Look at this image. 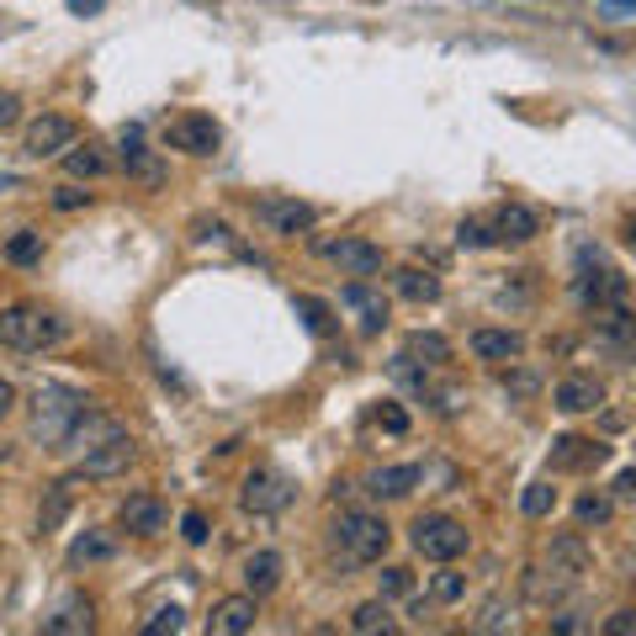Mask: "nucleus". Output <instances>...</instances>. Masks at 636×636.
Instances as JSON below:
<instances>
[{
    "label": "nucleus",
    "instance_id": "44",
    "mask_svg": "<svg viewBox=\"0 0 636 636\" xmlns=\"http://www.w3.org/2000/svg\"><path fill=\"white\" fill-rule=\"evenodd\" d=\"M181 536H186L192 547H201V541H207V515H201V510H186V515H181Z\"/></svg>",
    "mask_w": 636,
    "mask_h": 636
},
{
    "label": "nucleus",
    "instance_id": "21",
    "mask_svg": "<svg viewBox=\"0 0 636 636\" xmlns=\"http://www.w3.org/2000/svg\"><path fill=\"white\" fill-rule=\"evenodd\" d=\"M425 482V467L419 462H403V467H377V473H366V493H377V499H403V493H414Z\"/></svg>",
    "mask_w": 636,
    "mask_h": 636
},
{
    "label": "nucleus",
    "instance_id": "12",
    "mask_svg": "<svg viewBox=\"0 0 636 636\" xmlns=\"http://www.w3.org/2000/svg\"><path fill=\"white\" fill-rule=\"evenodd\" d=\"M323 255L345 271V277H377L382 271V249L371 244V238H360V234H351V238H334V244H323Z\"/></svg>",
    "mask_w": 636,
    "mask_h": 636
},
{
    "label": "nucleus",
    "instance_id": "24",
    "mask_svg": "<svg viewBox=\"0 0 636 636\" xmlns=\"http://www.w3.org/2000/svg\"><path fill=\"white\" fill-rule=\"evenodd\" d=\"M85 482V477H59V482H48V493H42V510H38V530L48 536V530H59L64 525V515H70V504H75V488Z\"/></svg>",
    "mask_w": 636,
    "mask_h": 636
},
{
    "label": "nucleus",
    "instance_id": "52",
    "mask_svg": "<svg viewBox=\"0 0 636 636\" xmlns=\"http://www.w3.org/2000/svg\"><path fill=\"white\" fill-rule=\"evenodd\" d=\"M0 456H5V445H0Z\"/></svg>",
    "mask_w": 636,
    "mask_h": 636
},
{
    "label": "nucleus",
    "instance_id": "15",
    "mask_svg": "<svg viewBox=\"0 0 636 636\" xmlns=\"http://www.w3.org/2000/svg\"><path fill=\"white\" fill-rule=\"evenodd\" d=\"M604 456H610V445H599V440H584V436L552 440V473H589Z\"/></svg>",
    "mask_w": 636,
    "mask_h": 636
},
{
    "label": "nucleus",
    "instance_id": "2",
    "mask_svg": "<svg viewBox=\"0 0 636 636\" xmlns=\"http://www.w3.org/2000/svg\"><path fill=\"white\" fill-rule=\"evenodd\" d=\"M90 408V397L70 388V382H42L38 393H33V440H42L48 451H59L64 436H70V425H75L80 414Z\"/></svg>",
    "mask_w": 636,
    "mask_h": 636
},
{
    "label": "nucleus",
    "instance_id": "9",
    "mask_svg": "<svg viewBox=\"0 0 636 636\" xmlns=\"http://www.w3.org/2000/svg\"><path fill=\"white\" fill-rule=\"evenodd\" d=\"M80 138V127L75 118H59V112H42L33 127H27V138H22V149L33 159H53V155H64L70 144Z\"/></svg>",
    "mask_w": 636,
    "mask_h": 636
},
{
    "label": "nucleus",
    "instance_id": "6",
    "mask_svg": "<svg viewBox=\"0 0 636 636\" xmlns=\"http://www.w3.org/2000/svg\"><path fill=\"white\" fill-rule=\"evenodd\" d=\"M292 499H297V482L286 473H277V467H255V473L244 477V493H238V504L249 515H281Z\"/></svg>",
    "mask_w": 636,
    "mask_h": 636
},
{
    "label": "nucleus",
    "instance_id": "16",
    "mask_svg": "<svg viewBox=\"0 0 636 636\" xmlns=\"http://www.w3.org/2000/svg\"><path fill=\"white\" fill-rule=\"evenodd\" d=\"M122 430H127L122 419H112V414H96V408H85L75 425H70V436H64V445H59V451H80V456H85V451H96L101 440L122 436Z\"/></svg>",
    "mask_w": 636,
    "mask_h": 636
},
{
    "label": "nucleus",
    "instance_id": "18",
    "mask_svg": "<svg viewBox=\"0 0 636 636\" xmlns=\"http://www.w3.org/2000/svg\"><path fill=\"white\" fill-rule=\"evenodd\" d=\"M118 519H122V530H133V536H159L170 515H164V504H159L155 493H127Z\"/></svg>",
    "mask_w": 636,
    "mask_h": 636
},
{
    "label": "nucleus",
    "instance_id": "8",
    "mask_svg": "<svg viewBox=\"0 0 636 636\" xmlns=\"http://www.w3.org/2000/svg\"><path fill=\"white\" fill-rule=\"evenodd\" d=\"M255 218L271 229V234H281V238H297V234H308L314 229V207L308 201H297V197H260L255 201Z\"/></svg>",
    "mask_w": 636,
    "mask_h": 636
},
{
    "label": "nucleus",
    "instance_id": "43",
    "mask_svg": "<svg viewBox=\"0 0 636 636\" xmlns=\"http://www.w3.org/2000/svg\"><path fill=\"white\" fill-rule=\"evenodd\" d=\"M53 207H59V212H80V207H90V192H80V186H59V192H53Z\"/></svg>",
    "mask_w": 636,
    "mask_h": 636
},
{
    "label": "nucleus",
    "instance_id": "11",
    "mask_svg": "<svg viewBox=\"0 0 636 636\" xmlns=\"http://www.w3.org/2000/svg\"><path fill=\"white\" fill-rule=\"evenodd\" d=\"M255 621H260V599L244 589V595H229V599H218V604H212L207 632L212 636H244V632H255Z\"/></svg>",
    "mask_w": 636,
    "mask_h": 636
},
{
    "label": "nucleus",
    "instance_id": "27",
    "mask_svg": "<svg viewBox=\"0 0 636 636\" xmlns=\"http://www.w3.org/2000/svg\"><path fill=\"white\" fill-rule=\"evenodd\" d=\"M403 351L419 360V366H445V360H451V340H445V334H436V329H414Z\"/></svg>",
    "mask_w": 636,
    "mask_h": 636
},
{
    "label": "nucleus",
    "instance_id": "13",
    "mask_svg": "<svg viewBox=\"0 0 636 636\" xmlns=\"http://www.w3.org/2000/svg\"><path fill=\"white\" fill-rule=\"evenodd\" d=\"M118 164H122V175H127V181H138V186H164V159H159L155 149H144V138H138L133 127L122 133Z\"/></svg>",
    "mask_w": 636,
    "mask_h": 636
},
{
    "label": "nucleus",
    "instance_id": "42",
    "mask_svg": "<svg viewBox=\"0 0 636 636\" xmlns=\"http://www.w3.org/2000/svg\"><path fill=\"white\" fill-rule=\"evenodd\" d=\"M504 626H510V615H504V599H493V604H488V610H482V615L473 621V632H504Z\"/></svg>",
    "mask_w": 636,
    "mask_h": 636
},
{
    "label": "nucleus",
    "instance_id": "10",
    "mask_svg": "<svg viewBox=\"0 0 636 636\" xmlns=\"http://www.w3.org/2000/svg\"><path fill=\"white\" fill-rule=\"evenodd\" d=\"M133 462H138V445H133V436L122 430V436L101 440L96 451H85V456H80V477H122Z\"/></svg>",
    "mask_w": 636,
    "mask_h": 636
},
{
    "label": "nucleus",
    "instance_id": "7",
    "mask_svg": "<svg viewBox=\"0 0 636 636\" xmlns=\"http://www.w3.org/2000/svg\"><path fill=\"white\" fill-rule=\"evenodd\" d=\"M218 144H223V127L207 112H186L164 127V149H181V155H218Z\"/></svg>",
    "mask_w": 636,
    "mask_h": 636
},
{
    "label": "nucleus",
    "instance_id": "4",
    "mask_svg": "<svg viewBox=\"0 0 636 636\" xmlns=\"http://www.w3.org/2000/svg\"><path fill=\"white\" fill-rule=\"evenodd\" d=\"M632 297V281L621 277V266H610L599 249H578V303L589 314H604V308H626Z\"/></svg>",
    "mask_w": 636,
    "mask_h": 636
},
{
    "label": "nucleus",
    "instance_id": "35",
    "mask_svg": "<svg viewBox=\"0 0 636 636\" xmlns=\"http://www.w3.org/2000/svg\"><path fill=\"white\" fill-rule=\"evenodd\" d=\"M456 244H462V249H488V244H499V238H493V229H488V223L462 218V223H456Z\"/></svg>",
    "mask_w": 636,
    "mask_h": 636
},
{
    "label": "nucleus",
    "instance_id": "22",
    "mask_svg": "<svg viewBox=\"0 0 636 636\" xmlns=\"http://www.w3.org/2000/svg\"><path fill=\"white\" fill-rule=\"evenodd\" d=\"M96 626V610H90V599H80V595H70L53 615H42V632L48 636H85Z\"/></svg>",
    "mask_w": 636,
    "mask_h": 636
},
{
    "label": "nucleus",
    "instance_id": "46",
    "mask_svg": "<svg viewBox=\"0 0 636 636\" xmlns=\"http://www.w3.org/2000/svg\"><path fill=\"white\" fill-rule=\"evenodd\" d=\"M16 118H22V96L16 90H0V127H11Z\"/></svg>",
    "mask_w": 636,
    "mask_h": 636
},
{
    "label": "nucleus",
    "instance_id": "1",
    "mask_svg": "<svg viewBox=\"0 0 636 636\" xmlns=\"http://www.w3.org/2000/svg\"><path fill=\"white\" fill-rule=\"evenodd\" d=\"M64 340H70V323L53 314V308H38V303L0 308V345L16 351V356H42V351H53Z\"/></svg>",
    "mask_w": 636,
    "mask_h": 636
},
{
    "label": "nucleus",
    "instance_id": "5",
    "mask_svg": "<svg viewBox=\"0 0 636 636\" xmlns=\"http://www.w3.org/2000/svg\"><path fill=\"white\" fill-rule=\"evenodd\" d=\"M408 541H414V552L430 556V562H456L473 547V530L451 515H419L408 525Z\"/></svg>",
    "mask_w": 636,
    "mask_h": 636
},
{
    "label": "nucleus",
    "instance_id": "31",
    "mask_svg": "<svg viewBox=\"0 0 636 636\" xmlns=\"http://www.w3.org/2000/svg\"><path fill=\"white\" fill-rule=\"evenodd\" d=\"M556 510V488L552 482H530L525 493H519V515L525 519H547Z\"/></svg>",
    "mask_w": 636,
    "mask_h": 636
},
{
    "label": "nucleus",
    "instance_id": "39",
    "mask_svg": "<svg viewBox=\"0 0 636 636\" xmlns=\"http://www.w3.org/2000/svg\"><path fill=\"white\" fill-rule=\"evenodd\" d=\"M604 636H636V610L626 604V610H615V615H604V626H599Z\"/></svg>",
    "mask_w": 636,
    "mask_h": 636
},
{
    "label": "nucleus",
    "instance_id": "41",
    "mask_svg": "<svg viewBox=\"0 0 636 636\" xmlns=\"http://www.w3.org/2000/svg\"><path fill=\"white\" fill-rule=\"evenodd\" d=\"M610 499H615V504H632V510H636V467L615 473V482H610Z\"/></svg>",
    "mask_w": 636,
    "mask_h": 636
},
{
    "label": "nucleus",
    "instance_id": "26",
    "mask_svg": "<svg viewBox=\"0 0 636 636\" xmlns=\"http://www.w3.org/2000/svg\"><path fill=\"white\" fill-rule=\"evenodd\" d=\"M351 632H360V636H393L397 632V621H393V610H388V599L377 595V599H366V604H356L351 610Z\"/></svg>",
    "mask_w": 636,
    "mask_h": 636
},
{
    "label": "nucleus",
    "instance_id": "33",
    "mask_svg": "<svg viewBox=\"0 0 636 636\" xmlns=\"http://www.w3.org/2000/svg\"><path fill=\"white\" fill-rule=\"evenodd\" d=\"M5 260H11V266H33V260H42V234L22 229V234L5 244Z\"/></svg>",
    "mask_w": 636,
    "mask_h": 636
},
{
    "label": "nucleus",
    "instance_id": "20",
    "mask_svg": "<svg viewBox=\"0 0 636 636\" xmlns=\"http://www.w3.org/2000/svg\"><path fill=\"white\" fill-rule=\"evenodd\" d=\"M340 303L360 314V334H377V329L388 323V297H382L371 281H351V286L340 292Z\"/></svg>",
    "mask_w": 636,
    "mask_h": 636
},
{
    "label": "nucleus",
    "instance_id": "34",
    "mask_svg": "<svg viewBox=\"0 0 636 636\" xmlns=\"http://www.w3.org/2000/svg\"><path fill=\"white\" fill-rule=\"evenodd\" d=\"M462 595H467V578H462V573H451V567H445V573L430 578V599H436V604H456Z\"/></svg>",
    "mask_w": 636,
    "mask_h": 636
},
{
    "label": "nucleus",
    "instance_id": "45",
    "mask_svg": "<svg viewBox=\"0 0 636 636\" xmlns=\"http://www.w3.org/2000/svg\"><path fill=\"white\" fill-rule=\"evenodd\" d=\"M552 632H589V621H584V610H562L552 615Z\"/></svg>",
    "mask_w": 636,
    "mask_h": 636
},
{
    "label": "nucleus",
    "instance_id": "48",
    "mask_svg": "<svg viewBox=\"0 0 636 636\" xmlns=\"http://www.w3.org/2000/svg\"><path fill=\"white\" fill-rule=\"evenodd\" d=\"M11 403H16V388H11V382H5V377H0V419H5V414H11Z\"/></svg>",
    "mask_w": 636,
    "mask_h": 636
},
{
    "label": "nucleus",
    "instance_id": "51",
    "mask_svg": "<svg viewBox=\"0 0 636 636\" xmlns=\"http://www.w3.org/2000/svg\"><path fill=\"white\" fill-rule=\"evenodd\" d=\"M610 5H626V11H636V0H610Z\"/></svg>",
    "mask_w": 636,
    "mask_h": 636
},
{
    "label": "nucleus",
    "instance_id": "19",
    "mask_svg": "<svg viewBox=\"0 0 636 636\" xmlns=\"http://www.w3.org/2000/svg\"><path fill=\"white\" fill-rule=\"evenodd\" d=\"M488 229H493L499 244H525V238L541 234V218H536L525 201H504V207L493 212V223H488Z\"/></svg>",
    "mask_w": 636,
    "mask_h": 636
},
{
    "label": "nucleus",
    "instance_id": "28",
    "mask_svg": "<svg viewBox=\"0 0 636 636\" xmlns=\"http://www.w3.org/2000/svg\"><path fill=\"white\" fill-rule=\"evenodd\" d=\"M393 286H397V297H408V303H436L440 297V281L430 271H419V266H403L393 277Z\"/></svg>",
    "mask_w": 636,
    "mask_h": 636
},
{
    "label": "nucleus",
    "instance_id": "50",
    "mask_svg": "<svg viewBox=\"0 0 636 636\" xmlns=\"http://www.w3.org/2000/svg\"><path fill=\"white\" fill-rule=\"evenodd\" d=\"M626 244L636 249V218H626Z\"/></svg>",
    "mask_w": 636,
    "mask_h": 636
},
{
    "label": "nucleus",
    "instance_id": "25",
    "mask_svg": "<svg viewBox=\"0 0 636 636\" xmlns=\"http://www.w3.org/2000/svg\"><path fill=\"white\" fill-rule=\"evenodd\" d=\"M525 351V340H519L515 329H477L473 334V356L477 360H515Z\"/></svg>",
    "mask_w": 636,
    "mask_h": 636
},
{
    "label": "nucleus",
    "instance_id": "36",
    "mask_svg": "<svg viewBox=\"0 0 636 636\" xmlns=\"http://www.w3.org/2000/svg\"><path fill=\"white\" fill-rule=\"evenodd\" d=\"M181 626H186V615H181V604H164V610H155V615H149V621H144V636H175L181 632Z\"/></svg>",
    "mask_w": 636,
    "mask_h": 636
},
{
    "label": "nucleus",
    "instance_id": "23",
    "mask_svg": "<svg viewBox=\"0 0 636 636\" xmlns=\"http://www.w3.org/2000/svg\"><path fill=\"white\" fill-rule=\"evenodd\" d=\"M281 567H286V562H281V552H271V547L249 552L244 556V589H249L255 599H266L281 584Z\"/></svg>",
    "mask_w": 636,
    "mask_h": 636
},
{
    "label": "nucleus",
    "instance_id": "49",
    "mask_svg": "<svg viewBox=\"0 0 636 636\" xmlns=\"http://www.w3.org/2000/svg\"><path fill=\"white\" fill-rule=\"evenodd\" d=\"M107 0H70V11H80V16H90V11H101Z\"/></svg>",
    "mask_w": 636,
    "mask_h": 636
},
{
    "label": "nucleus",
    "instance_id": "37",
    "mask_svg": "<svg viewBox=\"0 0 636 636\" xmlns=\"http://www.w3.org/2000/svg\"><path fill=\"white\" fill-rule=\"evenodd\" d=\"M377 589H382V599H403L414 589V578H408V567H382L377 573Z\"/></svg>",
    "mask_w": 636,
    "mask_h": 636
},
{
    "label": "nucleus",
    "instance_id": "3",
    "mask_svg": "<svg viewBox=\"0 0 636 636\" xmlns=\"http://www.w3.org/2000/svg\"><path fill=\"white\" fill-rule=\"evenodd\" d=\"M388 541H393L388 519L371 515V510H340V519H334V552L345 556L351 567H371V562H382Z\"/></svg>",
    "mask_w": 636,
    "mask_h": 636
},
{
    "label": "nucleus",
    "instance_id": "30",
    "mask_svg": "<svg viewBox=\"0 0 636 636\" xmlns=\"http://www.w3.org/2000/svg\"><path fill=\"white\" fill-rule=\"evenodd\" d=\"M292 308H297V318L314 329L318 340H323V334H334V308H329V303H318V297H308V292H297V297H292Z\"/></svg>",
    "mask_w": 636,
    "mask_h": 636
},
{
    "label": "nucleus",
    "instance_id": "29",
    "mask_svg": "<svg viewBox=\"0 0 636 636\" xmlns=\"http://www.w3.org/2000/svg\"><path fill=\"white\" fill-rule=\"evenodd\" d=\"M64 170H70L75 181H96V175H107L112 164H107V155H101L96 144H85V149L70 144V149H64Z\"/></svg>",
    "mask_w": 636,
    "mask_h": 636
},
{
    "label": "nucleus",
    "instance_id": "17",
    "mask_svg": "<svg viewBox=\"0 0 636 636\" xmlns=\"http://www.w3.org/2000/svg\"><path fill=\"white\" fill-rule=\"evenodd\" d=\"M552 397H556V408H562V414H595L599 403H604V388H599L589 371H567V377L556 382Z\"/></svg>",
    "mask_w": 636,
    "mask_h": 636
},
{
    "label": "nucleus",
    "instance_id": "40",
    "mask_svg": "<svg viewBox=\"0 0 636 636\" xmlns=\"http://www.w3.org/2000/svg\"><path fill=\"white\" fill-rule=\"evenodd\" d=\"M377 425H382L388 436H408V414H403L397 403H382V408H377Z\"/></svg>",
    "mask_w": 636,
    "mask_h": 636
},
{
    "label": "nucleus",
    "instance_id": "14",
    "mask_svg": "<svg viewBox=\"0 0 636 636\" xmlns=\"http://www.w3.org/2000/svg\"><path fill=\"white\" fill-rule=\"evenodd\" d=\"M595 345L615 360H636V318L626 308H604V318L595 323Z\"/></svg>",
    "mask_w": 636,
    "mask_h": 636
},
{
    "label": "nucleus",
    "instance_id": "38",
    "mask_svg": "<svg viewBox=\"0 0 636 636\" xmlns=\"http://www.w3.org/2000/svg\"><path fill=\"white\" fill-rule=\"evenodd\" d=\"M70 556L75 562H101V556H112V541L107 536H80L75 547H70Z\"/></svg>",
    "mask_w": 636,
    "mask_h": 636
},
{
    "label": "nucleus",
    "instance_id": "32",
    "mask_svg": "<svg viewBox=\"0 0 636 636\" xmlns=\"http://www.w3.org/2000/svg\"><path fill=\"white\" fill-rule=\"evenodd\" d=\"M573 515H578V525H584V530L610 525V515H615V499H604V493H584V499L573 504Z\"/></svg>",
    "mask_w": 636,
    "mask_h": 636
},
{
    "label": "nucleus",
    "instance_id": "47",
    "mask_svg": "<svg viewBox=\"0 0 636 636\" xmlns=\"http://www.w3.org/2000/svg\"><path fill=\"white\" fill-rule=\"evenodd\" d=\"M504 388H510V393H536V377L519 371V377H504Z\"/></svg>",
    "mask_w": 636,
    "mask_h": 636
}]
</instances>
